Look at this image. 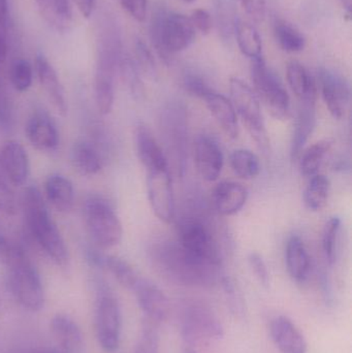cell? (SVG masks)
I'll return each instance as SVG.
<instances>
[{
	"label": "cell",
	"mask_w": 352,
	"mask_h": 353,
	"mask_svg": "<svg viewBox=\"0 0 352 353\" xmlns=\"http://www.w3.org/2000/svg\"><path fill=\"white\" fill-rule=\"evenodd\" d=\"M231 101L236 112L245 124L250 136L264 153L270 150V140L260 110V99L241 79L233 78L229 82Z\"/></svg>",
	"instance_id": "9"
},
{
	"label": "cell",
	"mask_w": 352,
	"mask_h": 353,
	"mask_svg": "<svg viewBox=\"0 0 352 353\" xmlns=\"http://www.w3.org/2000/svg\"><path fill=\"white\" fill-rule=\"evenodd\" d=\"M134 353H159V335L155 323L147 319Z\"/></svg>",
	"instance_id": "42"
},
{
	"label": "cell",
	"mask_w": 352,
	"mask_h": 353,
	"mask_svg": "<svg viewBox=\"0 0 352 353\" xmlns=\"http://www.w3.org/2000/svg\"><path fill=\"white\" fill-rule=\"evenodd\" d=\"M248 263H249L250 269L253 272L254 276L260 282V285L268 288L270 286V273H269L266 261L262 259V255L258 252L249 253Z\"/></svg>",
	"instance_id": "47"
},
{
	"label": "cell",
	"mask_w": 352,
	"mask_h": 353,
	"mask_svg": "<svg viewBox=\"0 0 352 353\" xmlns=\"http://www.w3.org/2000/svg\"><path fill=\"white\" fill-rule=\"evenodd\" d=\"M287 77L291 91L299 99L318 93L313 77L300 62L291 61L287 64Z\"/></svg>",
	"instance_id": "30"
},
{
	"label": "cell",
	"mask_w": 352,
	"mask_h": 353,
	"mask_svg": "<svg viewBox=\"0 0 352 353\" xmlns=\"http://www.w3.org/2000/svg\"><path fill=\"white\" fill-rule=\"evenodd\" d=\"M122 54L117 39L114 37L103 45L99 53L94 80L95 103L99 113H111L115 101V78Z\"/></svg>",
	"instance_id": "12"
},
{
	"label": "cell",
	"mask_w": 352,
	"mask_h": 353,
	"mask_svg": "<svg viewBox=\"0 0 352 353\" xmlns=\"http://www.w3.org/2000/svg\"><path fill=\"white\" fill-rule=\"evenodd\" d=\"M185 353H196V352L194 350V347H189V346H188L185 350Z\"/></svg>",
	"instance_id": "57"
},
{
	"label": "cell",
	"mask_w": 352,
	"mask_h": 353,
	"mask_svg": "<svg viewBox=\"0 0 352 353\" xmlns=\"http://www.w3.org/2000/svg\"><path fill=\"white\" fill-rule=\"evenodd\" d=\"M2 97V94H1V93H0V97Z\"/></svg>",
	"instance_id": "60"
},
{
	"label": "cell",
	"mask_w": 352,
	"mask_h": 353,
	"mask_svg": "<svg viewBox=\"0 0 352 353\" xmlns=\"http://www.w3.org/2000/svg\"><path fill=\"white\" fill-rule=\"evenodd\" d=\"M23 205L29 232L37 244L56 265H65L68 263V247L37 187H27Z\"/></svg>",
	"instance_id": "2"
},
{
	"label": "cell",
	"mask_w": 352,
	"mask_h": 353,
	"mask_svg": "<svg viewBox=\"0 0 352 353\" xmlns=\"http://www.w3.org/2000/svg\"><path fill=\"white\" fill-rule=\"evenodd\" d=\"M235 34L240 50L244 55L251 60L262 57V39L256 27L245 21H237Z\"/></svg>",
	"instance_id": "32"
},
{
	"label": "cell",
	"mask_w": 352,
	"mask_h": 353,
	"mask_svg": "<svg viewBox=\"0 0 352 353\" xmlns=\"http://www.w3.org/2000/svg\"><path fill=\"white\" fill-rule=\"evenodd\" d=\"M216 6L217 22L223 41H229L235 33L236 19L233 4L231 0H215Z\"/></svg>",
	"instance_id": "39"
},
{
	"label": "cell",
	"mask_w": 352,
	"mask_h": 353,
	"mask_svg": "<svg viewBox=\"0 0 352 353\" xmlns=\"http://www.w3.org/2000/svg\"><path fill=\"white\" fill-rule=\"evenodd\" d=\"M136 153L147 171L169 169L163 147L145 124H138L134 132Z\"/></svg>",
	"instance_id": "21"
},
{
	"label": "cell",
	"mask_w": 352,
	"mask_h": 353,
	"mask_svg": "<svg viewBox=\"0 0 352 353\" xmlns=\"http://www.w3.org/2000/svg\"><path fill=\"white\" fill-rule=\"evenodd\" d=\"M189 20L196 31H200L202 34H208L212 29L211 14L203 8H196V10H192Z\"/></svg>",
	"instance_id": "48"
},
{
	"label": "cell",
	"mask_w": 352,
	"mask_h": 353,
	"mask_svg": "<svg viewBox=\"0 0 352 353\" xmlns=\"http://www.w3.org/2000/svg\"><path fill=\"white\" fill-rule=\"evenodd\" d=\"M8 19V0H0V25L6 26Z\"/></svg>",
	"instance_id": "53"
},
{
	"label": "cell",
	"mask_w": 352,
	"mask_h": 353,
	"mask_svg": "<svg viewBox=\"0 0 352 353\" xmlns=\"http://www.w3.org/2000/svg\"><path fill=\"white\" fill-rule=\"evenodd\" d=\"M344 4L345 6H346L347 10H349V12H351V0H344Z\"/></svg>",
	"instance_id": "56"
},
{
	"label": "cell",
	"mask_w": 352,
	"mask_h": 353,
	"mask_svg": "<svg viewBox=\"0 0 352 353\" xmlns=\"http://www.w3.org/2000/svg\"><path fill=\"white\" fill-rule=\"evenodd\" d=\"M181 335L189 347L223 337V327L207 305L196 301L184 305L180 316Z\"/></svg>",
	"instance_id": "10"
},
{
	"label": "cell",
	"mask_w": 352,
	"mask_h": 353,
	"mask_svg": "<svg viewBox=\"0 0 352 353\" xmlns=\"http://www.w3.org/2000/svg\"><path fill=\"white\" fill-rule=\"evenodd\" d=\"M118 1L134 20L143 22L146 19L147 0H118Z\"/></svg>",
	"instance_id": "49"
},
{
	"label": "cell",
	"mask_w": 352,
	"mask_h": 353,
	"mask_svg": "<svg viewBox=\"0 0 352 353\" xmlns=\"http://www.w3.org/2000/svg\"><path fill=\"white\" fill-rule=\"evenodd\" d=\"M87 263L96 269H105V255L101 252L99 247H88L85 251Z\"/></svg>",
	"instance_id": "51"
},
{
	"label": "cell",
	"mask_w": 352,
	"mask_h": 353,
	"mask_svg": "<svg viewBox=\"0 0 352 353\" xmlns=\"http://www.w3.org/2000/svg\"><path fill=\"white\" fill-rule=\"evenodd\" d=\"M159 132L161 147L169 168L176 176H184L188 159V116L185 105L171 101L159 114Z\"/></svg>",
	"instance_id": "3"
},
{
	"label": "cell",
	"mask_w": 352,
	"mask_h": 353,
	"mask_svg": "<svg viewBox=\"0 0 352 353\" xmlns=\"http://www.w3.org/2000/svg\"><path fill=\"white\" fill-rule=\"evenodd\" d=\"M16 210V196L10 185L8 184L6 176L0 169V211L8 215H14Z\"/></svg>",
	"instance_id": "46"
},
{
	"label": "cell",
	"mask_w": 352,
	"mask_h": 353,
	"mask_svg": "<svg viewBox=\"0 0 352 353\" xmlns=\"http://www.w3.org/2000/svg\"><path fill=\"white\" fill-rule=\"evenodd\" d=\"M45 196L54 209L61 213L72 210L74 201V189L72 181L65 176L55 174L45 181Z\"/></svg>",
	"instance_id": "27"
},
{
	"label": "cell",
	"mask_w": 352,
	"mask_h": 353,
	"mask_svg": "<svg viewBox=\"0 0 352 353\" xmlns=\"http://www.w3.org/2000/svg\"><path fill=\"white\" fill-rule=\"evenodd\" d=\"M2 300H1V294H0V308H1Z\"/></svg>",
	"instance_id": "59"
},
{
	"label": "cell",
	"mask_w": 352,
	"mask_h": 353,
	"mask_svg": "<svg viewBox=\"0 0 352 353\" xmlns=\"http://www.w3.org/2000/svg\"><path fill=\"white\" fill-rule=\"evenodd\" d=\"M95 332L105 352H114L121 340L122 314L113 290L101 280L95 281Z\"/></svg>",
	"instance_id": "6"
},
{
	"label": "cell",
	"mask_w": 352,
	"mask_h": 353,
	"mask_svg": "<svg viewBox=\"0 0 352 353\" xmlns=\"http://www.w3.org/2000/svg\"><path fill=\"white\" fill-rule=\"evenodd\" d=\"M248 199V191L243 185L225 181L217 185L212 201L215 210L222 216H231L241 211Z\"/></svg>",
	"instance_id": "24"
},
{
	"label": "cell",
	"mask_w": 352,
	"mask_h": 353,
	"mask_svg": "<svg viewBox=\"0 0 352 353\" xmlns=\"http://www.w3.org/2000/svg\"><path fill=\"white\" fill-rule=\"evenodd\" d=\"M318 81L322 99L331 115L335 119H342L351 99V88L346 79L334 70L322 68L318 72Z\"/></svg>",
	"instance_id": "14"
},
{
	"label": "cell",
	"mask_w": 352,
	"mask_h": 353,
	"mask_svg": "<svg viewBox=\"0 0 352 353\" xmlns=\"http://www.w3.org/2000/svg\"><path fill=\"white\" fill-rule=\"evenodd\" d=\"M196 29L189 18L169 12L163 6L153 12L150 24V39L155 51L165 62H169L175 54L187 49L196 39Z\"/></svg>",
	"instance_id": "5"
},
{
	"label": "cell",
	"mask_w": 352,
	"mask_h": 353,
	"mask_svg": "<svg viewBox=\"0 0 352 353\" xmlns=\"http://www.w3.org/2000/svg\"><path fill=\"white\" fill-rule=\"evenodd\" d=\"M24 256H26V253L21 247L0 234V265L10 268Z\"/></svg>",
	"instance_id": "43"
},
{
	"label": "cell",
	"mask_w": 352,
	"mask_h": 353,
	"mask_svg": "<svg viewBox=\"0 0 352 353\" xmlns=\"http://www.w3.org/2000/svg\"><path fill=\"white\" fill-rule=\"evenodd\" d=\"M8 270V288L17 302L31 312L41 310L45 304L43 283L39 272L27 255Z\"/></svg>",
	"instance_id": "11"
},
{
	"label": "cell",
	"mask_w": 352,
	"mask_h": 353,
	"mask_svg": "<svg viewBox=\"0 0 352 353\" xmlns=\"http://www.w3.org/2000/svg\"><path fill=\"white\" fill-rule=\"evenodd\" d=\"M33 70L31 64L24 59L16 60L10 70L12 87L19 92H25L32 84Z\"/></svg>",
	"instance_id": "40"
},
{
	"label": "cell",
	"mask_w": 352,
	"mask_h": 353,
	"mask_svg": "<svg viewBox=\"0 0 352 353\" xmlns=\"http://www.w3.org/2000/svg\"><path fill=\"white\" fill-rule=\"evenodd\" d=\"M229 163L234 173L244 180H251L260 175V159L251 151L245 149L234 151Z\"/></svg>",
	"instance_id": "35"
},
{
	"label": "cell",
	"mask_w": 352,
	"mask_h": 353,
	"mask_svg": "<svg viewBox=\"0 0 352 353\" xmlns=\"http://www.w3.org/2000/svg\"><path fill=\"white\" fill-rule=\"evenodd\" d=\"M20 353H61L58 348L47 347V346H39V347L30 348Z\"/></svg>",
	"instance_id": "54"
},
{
	"label": "cell",
	"mask_w": 352,
	"mask_h": 353,
	"mask_svg": "<svg viewBox=\"0 0 352 353\" xmlns=\"http://www.w3.org/2000/svg\"><path fill=\"white\" fill-rule=\"evenodd\" d=\"M330 180L324 175L311 176L305 191H304V203L310 211H322L328 203L330 195Z\"/></svg>",
	"instance_id": "31"
},
{
	"label": "cell",
	"mask_w": 352,
	"mask_h": 353,
	"mask_svg": "<svg viewBox=\"0 0 352 353\" xmlns=\"http://www.w3.org/2000/svg\"><path fill=\"white\" fill-rule=\"evenodd\" d=\"M35 72H37L39 84L47 93L48 97L53 103L56 111L60 115L65 116L68 111L65 92H64L63 87L58 78L57 72L45 56H37L35 59Z\"/></svg>",
	"instance_id": "23"
},
{
	"label": "cell",
	"mask_w": 352,
	"mask_h": 353,
	"mask_svg": "<svg viewBox=\"0 0 352 353\" xmlns=\"http://www.w3.org/2000/svg\"><path fill=\"white\" fill-rule=\"evenodd\" d=\"M220 283L222 285L223 290H225L227 306L229 307V310L236 316H243L244 312H245L243 299H242L241 294L236 288L235 283L229 278L225 277V276L221 280Z\"/></svg>",
	"instance_id": "44"
},
{
	"label": "cell",
	"mask_w": 352,
	"mask_h": 353,
	"mask_svg": "<svg viewBox=\"0 0 352 353\" xmlns=\"http://www.w3.org/2000/svg\"><path fill=\"white\" fill-rule=\"evenodd\" d=\"M132 292L141 310L153 323H163L171 313V303L165 292L150 280L141 277Z\"/></svg>",
	"instance_id": "15"
},
{
	"label": "cell",
	"mask_w": 352,
	"mask_h": 353,
	"mask_svg": "<svg viewBox=\"0 0 352 353\" xmlns=\"http://www.w3.org/2000/svg\"><path fill=\"white\" fill-rule=\"evenodd\" d=\"M0 169L14 186L26 182L29 175V157L22 144L17 141H8L0 149Z\"/></svg>",
	"instance_id": "16"
},
{
	"label": "cell",
	"mask_w": 352,
	"mask_h": 353,
	"mask_svg": "<svg viewBox=\"0 0 352 353\" xmlns=\"http://www.w3.org/2000/svg\"><path fill=\"white\" fill-rule=\"evenodd\" d=\"M270 335L281 353H307L308 344L296 323L285 315L274 317L270 323Z\"/></svg>",
	"instance_id": "17"
},
{
	"label": "cell",
	"mask_w": 352,
	"mask_h": 353,
	"mask_svg": "<svg viewBox=\"0 0 352 353\" xmlns=\"http://www.w3.org/2000/svg\"><path fill=\"white\" fill-rule=\"evenodd\" d=\"M78 8L79 12L85 18H89L94 8V0H72Z\"/></svg>",
	"instance_id": "52"
},
{
	"label": "cell",
	"mask_w": 352,
	"mask_h": 353,
	"mask_svg": "<svg viewBox=\"0 0 352 353\" xmlns=\"http://www.w3.org/2000/svg\"><path fill=\"white\" fill-rule=\"evenodd\" d=\"M8 57V45L6 39L0 34V64H3Z\"/></svg>",
	"instance_id": "55"
},
{
	"label": "cell",
	"mask_w": 352,
	"mask_h": 353,
	"mask_svg": "<svg viewBox=\"0 0 352 353\" xmlns=\"http://www.w3.org/2000/svg\"><path fill=\"white\" fill-rule=\"evenodd\" d=\"M118 72L132 97L136 99H142L145 94L144 84H143L140 70H138L136 62L128 56L122 55L120 58L119 66H118Z\"/></svg>",
	"instance_id": "37"
},
{
	"label": "cell",
	"mask_w": 352,
	"mask_h": 353,
	"mask_svg": "<svg viewBox=\"0 0 352 353\" xmlns=\"http://www.w3.org/2000/svg\"><path fill=\"white\" fill-rule=\"evenodd\" d=\"M72 163L79 173L94 176L103 169V159L94 145L80 141L72 149Z\"/></svg>",
	"instance_id": "29"
},
{
	"label": "cell",
	"mask_w": 352,
	"mask_h": 353,
	"mask_svg": "<svg viewBox=\"0 0 352 353\" xmlns=\"http://www.w3.org/2000/svg\"><path fill=\"white\" fill-rule=\"evenodd\" d=\"M341 219L337 216L331 217L327 221L322 232V250L324 257L331 265L336 263L338 250L339 236L341 230Z\"/></svg>",
	"instance_id": "38"
},
{
	"label": "cell",
	"mask_w": 352,
	"mask_h": 353,
	"mask_svg": "<svg viewBox=\"0 0 352 353\" xmlns=\"http://www.w3.org/2000/svg\"><path fill=\"white\" fill-rule=\"evenodd\" d=\"M250 18L256 22L264 20L266 16V0H239Z\"/></svg>",
	"instance_id": "50"
},
{
	"label": "cell",
	"mask_w": 352,
	"mask_h": 353,
	"mask_svg": "<svg viewBox=\"0 0 352 353\" xmlns=\"http://www.w3.org/2000/svg\"><path fill=\"white\" fill-rule=\"evenodd\" d=\"M134 54L138 70L146 74L148 78H156L157 68L154 56L142 39H136L134 43Z\"/></svg>",
	"instance_id": "41"
},
{
	"label": "cell",
	"mask_w": 352,
	"mask_h": 353,
	"mask_svg": "<svg viewBox=\"0 0 352 353\" xmlns=\"http://www.w3.org/2000/svg\"><path fill=\"white\" fill-rule=\"evenodd\" d=\"M285 263L289 276L296 282H305L309 277L311 261L303 240L293 234L287 241L285 248Z\"/></svg>",
	"instance_id": "26"
},
{
	"label": "cell",
	"mask_w": 352,
	"mask_h": 353,
	"mask_svg": "<svg viewBox=\"0 0 352 353\" xmlns=\"http://www.w3.org/2000/svg\"><path fill=\"white\" fill-rule=\"evenodd\" d=\"M85 223L99 249H111L121 242L123 228L115 210L107 199L91 196L85 201Z\"/></svg>",
	"instance_id": "7"
},
{
	"label": "cell",
	"mask_w": 352,
	"mask_h": 353,
	"mask_svg": "<svg viewBox=\"0 0 352 353\" xmlns=\"http://www.w3.org/2000/svg\"><path fill=\"white\" fill-rule=\"evenodd\" d=\"M178 242L200 261L221 267L222 256L214 224L200 208L186 210L178 222Z\"/></svg>",
	"instance_id": "4"
},
{
	"label": "cell",
	"mask_w": 352,
	"mask_h": 353,
	"mask_svg": "<svg viewBox=\"0 0 352 353\" xmlns=\"http://www.w3.org/2000/svg\"><path fill=\"white\" fill-rule=\"evenodd\" d=\"M184 2H186V3H191V2H194V0H183Z\"/></svg>",
	"instance_id": "58"
},
{
	"label": "cell",
	"mask_w": 352,
	"mask_h": 353,
	"mask_svg": "<svg viewBox=\"0 0 352 353\" xmlns=\"http://www.w3.org/2000/svg\"><path fill=\"white\" fill-rule=\"evenodd\" d=\"M52 334L61 353H85V339L78 323L68 315L57 314L51 321Z\"/></svg>",
	"instance_id": "22"
},
{
	"label": "cell",
	"mask_w": 352,
	"mask_h": 353,
	"mask_svg": "<svg viewBox=\"0 0 352 353\" xmlns=\"http://www.w3.org/2000/svg\"><path fill=\"white\" fill-rule=\"evenodd\" d=\"M27 139L41 151H52L59 144V132L51 117L45 112H35L25 126Z\"/></svg>",
	"instance_id": "20"
},
{
	"label": "cell",
	"mask_w": 352,
	"mask_h": 353,
	"mask_svg": "<svg viewBox=\"0 0 352 353\" xmlns=\"http://www.w3.org/2000/svg\"><path fill=\"white\" fill-rule=\"evenodd\" d=\"M254 92L264 101L267 110L277 120L291 116V99L279 77L267 65L262 57L251 60L250 66Z\"/></svg>",
	"instance_id": "8"
},
{
	"label": "cell",
	"mask_w": 352,
	"mask_h": 353,
	"mask_svg": "<svg viewBox=\"0 0 352 353\" xmlns=\"http://www.w3.org/2000/svg\"><path fill=\"white\" fill-rule=\"evenodd\" d=\"M41 17L57 31H68L72 26L74 16L70 0H35Z\"/></svg>",
	"instance_id": "28"
},
{
	"label": "cell",
	"mask_w": 352,
	"mask_h": 353,
	"mask_svg": "<svg viewBox=\"0 0 352 353\" xmlns=\"http://www.w3.org/2000/svg\"><path fill=\"white\" fill-rule=\"evenodd\" d=\"M155 269L169 281L185 286H211L221 282L218 265L200 261L188 252L179 242L163 241L150 251Z\"/></svg>",
	"instance_id": "1"
},
{
	"label": "cell",
	"mask_w": 352,
	"mask_h": 353,
	"mask_svg": "<svg viewBox=\"0 0 352 353\" xmlns=\"http://www.w3.org/2000/svg\"><path fill=\"white\" fill-rule=\"evenodd\" d=\"M147 192L156 217L165 223H171L175 217V199L169 169L148 172Z\"/></svg>",
	"instance_id": "13"
},
{
	"label": "cell",
	"mask_w": 352,
	"mask_h": 353,
	"mask_svg": "<svg viewBox=\"0 0 352 353\" xmlns=\"http://www.w3.org/2000/svg\"><path fill=\"white\" fill-rule=\"evenodd\" d=\"M316 95H309L305 99H300L299 112L293 128V139L291 145V157L297 161L313 132L316 123Z\"/></svg>",
	"instance_id": "19"
},
{
	"label": "cell",
	"mask_w": 352,
	"mask_h": 353,
	"mask_svg": "<svg viewBox=\"0 0 352 353\" xmlns=\"http://www.w3.org/2000/svg\"><path fill=\"white\" fill-rule=\"evenodd\" d=\"M274 34L279 47L287 53L303 51L306 41L304 35L297 28L283 20H276Z\"/></svg>",
	"instance_id": "34"
},
{
	"label": "cell",
	"mask_w": 352,
	"mask_h": 353,
	"mask_svg": "<svg viewBox=\"0 0 352 353\" xmlns=\"http://www.w3.org/2000/svg\"><path fill=\"white\" fill-rule=\"evenodd\" d=\"M183 86L189 94L202 99L213 91L208 83L194 72H187L184 76Z\"/></svg>",
	"instance_id": "45"
},
{
	"label": "cell",
	"mask_w": 352,
	"mask_h": 353,
	"mask_svg": "<svg viewBox=\"0 0 352 353\" xmlns=\"http://www.w3.org/2000/svg\"><path fill=\"white\" fill-rule=\"evenodd\" d=\"M196 167L204 180L208 182L216 181L223 168V153L214 139L206 134L198 137L196 141Z\"/></svg>",
	"instance_id": "18"
},
{
	"label": "cell",
	"mask_w": 352,
	"mask_h": 353,
	"mask_svg": "<svg viewBox=\"0 0 352 353\" xmlns=\"http://www.w3.org/2000/svg\"><path fill=\"white\" fill-rule=\"evenodd\" d=\"M203 101H206L209 111L225 134L231 139L238 138L239 125H238L237 113L231 101L225 95L219 94L214 90L209 93Z\"/></svg>",
	"instance_id": "25"
},
{
	"label": "cell",
	"mask_w": 352,
	"mask_h": 353,
	"mask_svg": "<svg viewBox=\"0 0 352 353\" xmlns=\"http://www.w3.org/2000/svg\"><path fill=\"white\" fill-rule=\"evenodd\" d=\"M333 143L330 140L320 141L301 153L300 172L306 178L318 175L324 157L328 154Z\"/></svg>",
	"instance_id": "33"
},
{
	"label": "cell",
	"mask_w": 352,
	"mask_h": 353,
	"mask_svg": "<svg viewBox=\"0 0 352 353\" xmlns=\"http://www.w3.org/2000/svg\"><path fill=\"white\" fill-rule=\"evenodd\" d=\"M105 269H107L114 278L127 290H134L141 278L127 261L114 255H105Z\"/></svg>",
	"instance_id": "36"
}]
</instances>
